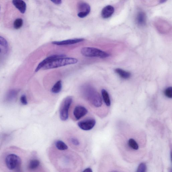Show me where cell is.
<instances>
[{"mask_svg": "<svg viewBox=\"0 0 172 172\" xmlns=\"http://www.w3.org/2000/svg\"><path fill=\"white\" fill-rule=\"evenodd\" d=\"M84 40L83 39H68L61 41L54 42L52 43L58 46L67 45L72 44L83 42Z\"/></svg>", "mask_w": 172, "mask_h": 172, "instance_id": "cell-11", "label": "cell"}, {"mask_svg": "<svg viewBox=\"0 0 172 172\" xmlns=\"http://www.w3.org/2000/svg\"><path fill=\"white\" fill-rule=\"evenodd\" d=\"M0 45L7 47H8V43L6 39L3 37L0 36Z\"/></svg>", "mask_w": 172, "mask_h": 172, "instance_id": "cell-24", "label": "cell"}, {"mask_svg": "<svg viewBox=\"0 0 172 172\" xmlns=\"http://www.w3.org/2000/svg\"><path fill=\"white\" fill-rule=\"evenodd\" d=\"M51 2H53L55 4L58 5H60L62 2V1L60 0H57V1H51Z\"/></svg>", "mask_w": 172, "mask_h": 172, "instance_id": "cell-27", "label": "cell"}, {"mask_svg": "<svg viewBox=\"0 0 172 172\" xmlns=\"http://www.w3.org/2000/svg\"><path fill=\"white\" fill-rule=\"evenodd\" d=\"M78 13L77 15L80 18L87 17L91 12V6L88 3L81 2L78 5Z\"/></svg>", "mask_w": 172, "mask_h": 172, "instance_id": "cell-7", "label": "cell"}, {"mask_svg": "<svg viewBox=\"0 0 172 172\" xmlns=\"http://www.w3.org/2000/svg\"><path fill=\"white\" fill-rule=\"evenodd\" d=\"M81 53L83 56L88 57L105 58L109 56V54L108 53L97 48L94 47H84L81 49Z\"/></svg>", "mask_w": 172, "mask_h": 172, "instance_id": "cell-4", "label": "cell"}, {"mask_svg": "<svg viewBox=\"0 0 172 172\" xmlns=\"http://www.w3.org/2000/svg\"><path fill=\"white\" fill-rule=\"evenodd\" d=\"M115 9L114 7L111 5H108L102 10L101 16L103 18L107 19L111 17L114 13Z\"/></svg>", "mask_w": 172, "mask_h": 172, "instance_id": "cell-12", "label": "cell"}, {"mask_svg": "<svg viewBox=\"0 0 172 172\" xmlns=\"http://www.w3.org/2000/svg\"><path fill=\"white\" fill-rule=\"evenodd\" d=\"M62 81L61 80H58L54 84L51 89V92L54 94H58L60 92L62 88Z\"/></svg>", "mask_w": 172, "mask_h": 172, "instance_id": "cell-17", "label": "cell"}, {"mask_svg": "<svg viewBox=\"0 0 172 172\" xmlns=\"http://www.w3.org/2000/svg\"><path fill=\"white\" fill-rule=\"evenodd\" d=\"M18 93V91L17 90H12L10 91L6 95V99L8 101H11L16 97Z\"/></svg>", "mask_w": 172, "mask_h": 172, "instance_id": "cell-19", "label": "cell"}, {"mask_svg": "<svg viewBox=\"0 0 172 172\" xmlns=\"http://www.w3.org/2000/svg\"><path fill=\"white\" fill-rule=\"evenodd\" d=\"M77 58H72L63 57L57 58L46 65L43 68L44 70H47L62 67L66 65L74 64L77 63Z\"/></svg>", "mask_w": 172, "mask_h": 172, "instance_id": "cell-2", "label": "cell"}, {"mask_svg": "<svg viewBox=\"0 0 172 172\" xmlns=\"http://www.w3.org/2000/svg\"><path fill=\"white\" fill-rule=\"evenodd\" d=\"M82 95L84 98L95 107H99L102 104L100 95L95 89L89 85H86L81 89Z\"/></svg>", "mask_w": 172, "mask_h": 172, "instance_id": "cell-1", "label": "cell"}, {"mask_svg": "<svg viewBox=\"0 0 172 172\" xmlns=\"http://www.w3.org/2000/svg\"><path fill=\"white\" fill-rule=\"evenodd\" d=\"M40 162L38 160L34 159L31 160L28 164L29 170L32 171L36 170L39 166Z\"/></svg>", "mask_w": 172, "mask_h": 172, "instance_id": "cell-16", "label": "cell"}, {"mask_svg": "<svg viewBox=\"0 0 172 172\" xmlns=\"http://www.w3.org/2000/svg\"><path fill=\"white\" fill-rule=\"evenodd\" d=\"M101 92L103 99H104V102L106 105L107 106H110V99L109 95L105 89H103Z\"/></svg>", "mask_w": 172, "mask_h": 172, "instance_id": "cell-18", "label": "cell"}, {"mask_svg": "<svg viewBox=\"0 0 172 172\" xmlns=\"http://www.w3.org/2000/svg\"><path fill=\"white\" fill-rule=\"evenodd\" d=\"M65 56L64 54H56L51 56L47 58L38 65L36 69V72H37L41 69L43 68L46 65L50 62L57 58L65 57Z\"/></svg>", "mask_w": 172, "mask_h": 172, "instance_id": "cell-9", "label": "cell"}, {"mask_svg": "<svg viewBox=\"0 0 172 172\" xmlns=\"http://www.w3.org/2000/svg\"><path fill=\"white\" fill-rule=\"evenodd\" d=\"M164 94L166 97L169 98H172V88L171 87H168L164 91Z\"/></svg>", "mask_w": 172, "mask_h": 172, "instance_id": "cell-23", "label": "cell"}, {"mask_svg": "<svg viewBox=\"0 0 172 172\" xmlns=\"http://www.w3.org/2000/svg\"><path fill=\"white\" fill-rule=\"evenodd\" d=\"M166 2V1H161L160 2L161 3H164V2Z\"/></svg>", "mask_w": 172, "mask_h": 172, "instance_id": "cell-29", "label": "cell"}, {"mask_svg": "<svg viewBox=\"0 0 172 172\" xmlns=\"http://www.w3.org/2000/svg\"><path fill=\"white\" fill-rule=\"evenodd\" d=\"M0 10H1V6H0Z\"/></svg>", "mask_w": 172, "mask_h": 172, "instance_id": "cell-31", "label": "cell"}, {"mask_svg": "<svg viewBox=\"0 0 172 172\" xmlns=\"http://www.w3.org/2000/svg\"><path fill=\"white\" fill-rule=\"evenodd\" d=\"M83 172H92V171L91 168H87Z\"/></svg>", "mask_w": 172, "mask_h": 172, "instance_id": "cell-28", "label": "cell"}, {"mask_svg": "<svg viewBox=\"0 0 172 172\" xmlns=\"http://www.w3.org/2000/svg\"><path fill=\"white\" fill-rule=\"evenodd\" d=\"M71 142L72 144L75 146H78L80 144V142L76 138H72L71 139Z\"/></svg>", "mask_w": 172, "mask_h": 172, "instance_id": "cell-25", "label": "cell"}, {"mask_svg": "<svg viewBox=\"0 0 172 172\" xmlns=\"http://www.w3.org/2000/svg\"><path fill=\"white\" fill-rule=\"evenodd\" d=\"M1 49H0V53H1Z\"/></svg>", "mask_w": 172, "mask_h": 172, "instance_id": "cell-30", "label": "cell"}, {"mask_svg": "<svg viewBox=\"0 0 172 172\" xmlns=\"http://www.w3.org/2000/svg\"><path fill=\"white\" fill-rule=\"evenodd\" d=\"M146 16L144 12H139L137 13L136 17V22L137 24L140 26H143L146 23Z\"/></svg>", "mask_w": 172, "mask_h": 172, "instance_id": "cell-14", "label": "cell"}, {"mask_svg": "<svg viewBox=\"0 0 172 172\" xmlns=\"http://www.w3.org/2000/svg\"><path fill=\"white\" fill-rule=\"evenodd\" d=\"M20 101L24 105H26L27 104V101L26 96L24 95H23L21 96L20 99Z\"/></svg>", "mask_w": 172, "mask_h": 172, "instance_id": "cell-26", "label": "cell"}, {"mask_svg": "<svg viewBox=\"0 0 172 172\" xmlns=\"http://www.w3.org/2000/svg\"><path fill=\"white\" fill-rule=\"evenodd\" d=\"M73 102V98L68 96L64 99L60 111V117L62 121H65L68 118L69 110Z\"/></svg>", "mask_w": 172, "mask_h": 172, "instance_id": "cell-6", "label": "cell"}, {"mask_svg": "<svg viewBox=\"0 0 172 172\" xmlns=\"http://www.w3.org/2000/svg\"><path fill=\"white\" fill-rule=\"evenodd\" d=\"M147 167L145 163H141L137 167L136 172H146Z\"/></svg>", "mask_w": 172, "mask_h": 172, "instance_id": "cell-22", "label": "cell"}, {"mask_svg": "<svg viewBox=\"0 0 172 172\" xmlns=\"http://www.w3.org/2000/svg\"><path fill=\"white\" fill-rule=\"evenodd\" d=\"M55 145L57 148L59 150H65L68 148L66 144L61 140H57L56 142Z\"/></svg>", "mask_w": 172, "mask_h": 172, "instance_id": "cell-20", "label": "cell"}, {"mask_svg": "<svg viewBox=\"0 0 172 172\" xmlns=\"http://www.w3.org/2000/svg\"><path fill=\"white\" fill-rule=\"evenodd\" d=\"M23 24V20L21 18L17 19L13 23V26L16 29H18L21 28Z\"/></svg>", "mask_w": 172, "mask_h": 172, "instance_id": "cell-21", "label": "cell"}, {"mask_svg": "<svg viewBox=\"0 0 172 172\" xmlns=\"http://www.w3.org/2000/svg\"><path fill=\"white\" fill-rule=\"evenodd\" d=\"M5 163L9 170H15L16 172H21L22 160L17 155L9 154L6 158Z\"/></svg>", "mask_w": 172, "mask_h": 172, "instance_id": "cell-3", "label": "cell"}, {"mask_svg": "<svg viewBox=\"0 0 172 172\" xmlns=\"http://www.w3.org/2000/svg\"><path fill=\"white\" fill-rule=\"evenodd\" d=\"M88 110L84 106H78L75 107L73 111V115L77 120L80 119L87 114Z\"/></svg>", "mask_w": 172, "mask_h": 172, "instance_id": "cell-10", "label": "cell"}, {"mask_svg": "<svg viewBox=\"0 0 172 172\" xmlns=\"http://www.w3.org/2000/svg\"><path fill=\"white\" fill-rule=\"evenodd\" d=\"M115 72L120 77L123 79H129L131 75L130 72L125 71L120 68L116 69L115 70Z\"/></svg>", "mask_w": 172, "mask_h": 172, "instance_id": "cell-15", "label": "cell"}, {"mask_svg": "<svg viewBox=\"0 0 172 172\" xmlns=\"http://www.w3.org/2000/svg\"><path fill=\"white\" fill-rule=\"evenodd\" d=\"M12 3L21 13H25L26 9V5L24 2L22 0H14L12 1Z\"/></svg>", "mask_w": 172, "mask_h": 172, "instance_id": "cell-13", "label": "cell"}, {"mask_svg": "<svg viewBox=\"0 0 172 172\" xmlns=\"http://www.w3.org/2000/svg\"><path fill=\"white\" fill-rule=\"evenodd\" d=\"M104 172H129L116 163V161L110 155L105 158Z\"/></svg>", "mask_w": 172, "mask_h": 172, "instance_id": "cell-5", "label": "cell"}, {"mask_svg": "<svg viewBox=\"0 0 172 172\" xmlns=\"http://www.w3.org/2000/svg\"><path fill=\"white\" fill-rule=\"evenodd\" d=\"M95 124L96 121L94 119H89L79 122L78 125L81 129L88 131L93 128Z\"/></svg>", "mask_w": 172, "mask_h": 172, "instance_id": "cell-8", "label": "cell"}]
</instances>
